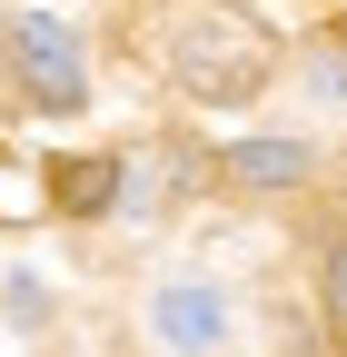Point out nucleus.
<instances>
[{"instance_id": "1", "label": "nucleus", "mask_w": 347, "mask_h": 357, "mask_svg": "<svg viewBox=\"0 0 347 357\" xmlns=\"http://www.w3.org/2000/svg\"><path fill=\"white\" fill-rule=\"evenodd\" d=\"M268 70H278V40L258 20H238V10H199L169 40V79H179L189 100H208V109H248L258 89H268Z\"/></svg>"}, {"instance_id": "2", "label": "nucleus", "mask_w": 347, "mask_h": 357, "mask_svg": "<svg viewBox=\"0 0 347 357\" xmlns=\"http://www.w3.org/2000/svg\"><path fill=\"white\" fill-rule=\"evenodd\" d=\"M0 40H10V60H20V89H30L40 109H79V100H90L79 40H70L50 10H10V20H0Z\"/></svg>"}, {"instance_id": "3", "label": "nucleus", "mask_w": 347, "mask_h": 357, "mask_svg": "<svg viewBox=\"0 0 347 357\" xmlns=\"http://www.w3.org/2000/svg\"><path fill=\"white\" fill-rule=\"evenodd\" d=\"M149 328H159V347H179V357H208L229 337V307L208 298V288H159L149 298Z\"/></svg>"}, {"instance_id": "4", "label": "nucleus", "mask_w": 347, "mask_h": 357, "mask_svg": "<svg viewBox=\"0 0 347 357\" xmlns=\"http://www.w3.org/2000/svg\"><path fill=\"white\" fill-rule=\"evenodd\" d=\"M219 169L238 178V189H298V178H308V149L298 139H238Z\"/></svg>"}, {"instance_id": "5", "label": "nucleus", "mask_w": 347, "mask_h": 357, "mask_svg": "<svg viewBox=\"0 0 347 357\" xmlns=\"http://www.w3.org/2000/svg\"><path fill=\"white\" fill-rule=\"evenodd\" d=\"M109 199H119V159H50V208L90 218V208H109Z\"/></svg>"}, {"instance_id": "6", "label": "nucleus", "mask_w": 347, "mask_h": 357, "mask_svg": "<svg viewBox=\"0 0 347 357\" xmlns=\"http://www.w3.org/2000/svg\"><path fill=\"white\" fill-rule=\"evenodd\" d=\"M327 318H337V328H347V238H337V248H327Z\"/></svg>"}, {"instance_id": "7", "label": "nucleus", "mask_w": 347, "mask_h": 357, "mask_svg": "<svg viewBox=\"0 0 347 357\" xmlns=\"http://www.w3.org/2000/svg\"><path fill=\"white\" fill-rule=\"evenodd\" d=\"M337 50H347V30H337Z\"/></svg>"}]
</instances>
